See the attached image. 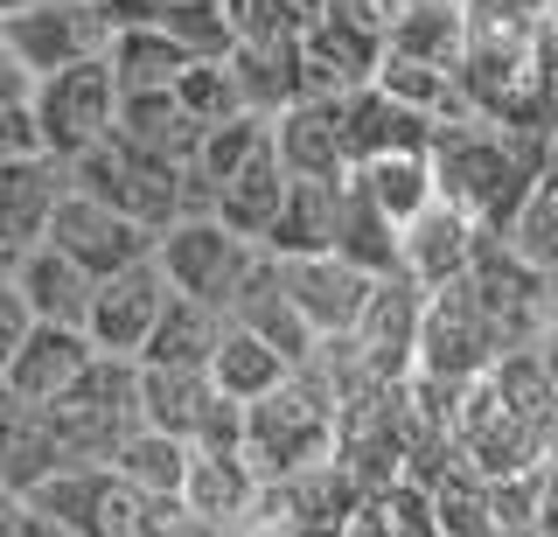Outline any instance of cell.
<instances>
[{"label": "cell", "mask_w": 558, "mask_h": 537, "mask_svg": "<svg viewBox=\"0 0 558 537\" xmlns=\"http://www.w3.org/2000/svg\"><path fill=\"white\" fill-rule=\"evenodd\" d=\"M433 168H440V196L461 203L482 231H517V217L531 210V196L545 188L537 133L482 119V112L440 119V133H433Z\"/></svg>", "instance_id": "cell-1"}, {"label": "cell", "mask_w": 558, "mask_h": 537, "mask_svg": "<svg viewBox=\"0 0 558 537\" xmlns=\"http://www.w3.org/2000/svg\"><path fill=\"white\" fill-rule=\"evenodd\" d=\"M336 440H342V398L322 385L314 363H301L272 398H258V405L244 412V454L266 475V489L287 481V475H301V467H314V461H328Z\"/></svg>", "instance_id": "cell-2"}, {"label": "cell", "mask_w": 558, "mask_h": 537, "mask_svg": "<svg viewBox=\"0 0 558 537\" xmlns=\"http://www.w3.org/2000/svg\"><path fill=\"white\" fill-rule=\"evenodd\" d=\"M502 356H510V335H502V321L488 315V301L475 293V280L433 286L426 328H418V370L412 377H426V385H440V391H468V385H482Z\"/></svg>", "instance_id": "cell-3"}, {"label": "cell", "mask_w": 558, "mask_h": 537, "mask_svg": "<svg viewBox=\"0 0 558 537\" xmlns=\"http://www.w3.org/2000/svg\"><path fill=\"white\" fill-rule=\"evenodd\" d=\"M154 258H161L168 286L189 293V301H209L231 315V301L244 293V280L258 272V258H266V245L258 237H244L238 223H223L217 210H196V217H174L161 231V245H154Z\"/></svg>", "instance_id": "cell-4"}, {"label": "cell", "mask_w": 558, "mask_h": 537, "mask_svg": "<svg viewBox=\"0 0 558 537\" xmlns=\"http://www.w3.org/2000/svg\"><path fill=\"white\" fill-rule=\"evenodd\" d=\"M49 412H57V426H63L77 467H112V454L147 426V405H140V363L98 350V363Z\"/></svg>", "instance_id": "cell-5"}, {"label": "cell", "mask_w": 558, "mask_h": 537, "mask_svg": "<svg viewBox=\"0 0 558 537\" xmlns=\"http://www.w3.org/2000/svg\"><path fill=\"white\" fill-rule=\"evenodd\" d=\"M28 112H35V133H43L49 154L84 161L98 141L119 133V77H112V63L84 57V63H63V71L35 77Z\"/></svg>", "instance_id": "cell-6"}, {"label": "cell", "mask_w": 558, "mask_h": 537, "mask_svg": "<svg viewBox=\"0 0 558 537\" xmlns=\"http://www.w3.org/2000/svg\"><path fill=\"white\" fill-rule=\"evenodd\" d=\"M77 168V188H92V196H105L112 210L140 217L147 231H168L174 217H189V168L182 161H161V154L133 147V141H98Z\"/></svg>", "instance_id": "cell-7"}, {"label": "cell", "mask_w": 558, "mask_h": 537, "mask_svg": "<svg viewBox=\"0 0 558 537\" xmlns=\"http://www.w3.org/2000/svg\"><path fill=\"white\" fill-rule=\"evenodd\" d=\"M35 510H49L77 537H161V502H147L133 481H119L112 467H63L49 489L28 496Z\"/></svg>", "instance_id": "cell-8"}, {"label": "cell", "mask_w": 558, "mask_h": 537, "mask_svg": "<svg viewBox=\"0 0 558 537\" xmlns=\"http://www.w3.org/2000/svg\"><path fill=\"white\" fill-rule=\"evenodd\" d=\"M8 49L22 57L28 77H49L63 63H84V57H105L112 49V8L105 0H28L22 14H8Z\"/></svg>", "instance_id": "cell-9"}, {"label": "cell", "mask_w": 558, "mask_h": 537, "mask_svg": "<svg viewBox=\"0 0 558 537\" xmlns=\"http://www.w3.org/2000/svg\"><path fill=\"white\" fill-rule=\"evenodd\" d=\"M168 301H174V286H168L161 258H140L126 272H105L98 293H92V315H84V335H92L105 356H133L140 363L147 342H154V328H161V315H168Z\"/></svg>", "instance_id": "cell-10"}, {"label": "cell", "mask_w": 558, "mask_h": 537, "mask_svg": "<svg viewBox=\"0 0 558 537\" xmlns=\"http://www.w3.org/2000/svg\"><path fill=\"white\" fill-rule=\"evenodd\" d=\"M43 245L70 252L84 272H98V280H105V272H126V266H140V258H154V245H161V231H147L140 217L112 210L105 196H92V188H70Z\"/></svg>", "instance_id": "cell-11"}, {"label": "cell", "mask_w": 558, "mask_h": 537, "mask_svg": "<svg viewBox=\"0 0 558 537\" xmlns=\"http://www.w3.org/2000/svg\"><path fill=\"white\" fill-rule=\"evenodd\" d=\"M426 301L433 286H418L405 266L384 272V280L371 286V307H363L356 321V356L371 363V370L384 377V385H405V377L418 370V328H426Z\"/></svg>", "instance_id": "cell-12"}, {"label": "cell", "mask_w": 558, "mask_h": 537, "mask_svg": "<svg viewBox=\"0 0 558 537\" xmlns=\"http://www.w3.org/2000/svg\"><path fill=\"white\" fill-rule=\"evenodd\" d=\"M63 467H77V454H70L57 412H49L43 398H22L14 385H0V481L35 496V489H49Z\"/></svg>", "instance_id": "cell-13"}, {"label": "cell", "mask_w": 558, "mask_h": 537, "mask_svg": "<svg viewBox=\"0 0 558 537\" xmlns=\"http://www.w3.org/2000/svg\"><path fill=\"white\" fill-rule=\"evenodd\" d=\"M279 272H287V293H293V307H301V321H307L322 342H328V335H356L363 307H371L377 272L349 266V258H336V252L279 258Z\"/></svg>", "instance_id": "cell-14"}, {"label": "cell", "mask_w": 558, "mask_h": 537, "mask_svg": "<svg viewBox=\"0 0 558 537\" xmlns=\"http://www.w3.org/2000/svg\"><path fill=\"white\" fill-rule=\"evenodd\" d=\"M70 188H77V168H70L63 154H49V147L0 161V237H8L14 252L43 245Z\"/></svg>", "instance_id": "cell-15"}, {"label": "cell", "mask_w": 558, "mask_h": 537, "mask_svg": "<svg viewBox=\"0 0 558 537\" xmlns=\"http://www.w3.org/2000/svg\"><path fill=\"white\" fill-rule=\"evenodd\" d=\"M475 245H482V223L461 210V203H426L412 223H405V237H398V266L412 272L418 286H453V280H468V266H475Z\"/></svg>", "instance_id": "cell-16"}, {"label": "cell", "mask_w": 558, "mask_h": 537, "mask_svg": "<svg viewBox=\"0 0 558 537\" xmlns=\"http://www.w3.org/2000/svg\"><path fill=\"white\" fill-rule=\"evenodd\" d=\"M342 133H349V168L356 161H377V154H405V147H433V133H440V119L405 106V98H391L384 84H356V91H342Z\"/></svg>", "instance_id": "cell-17"}, {"label": "cell", "mask_w": 558, "mask_h": 537, "mask_svg": "<svg viewBox=\"0 0 558 537\" xmlns=\"http://www.w3.org/2000/svg\"><path fill=\"white\" fill-rule=\"evenodd\" d=\"M92 363H98V342L84 335V328H70V321H35L28 342H22V356H14V370H8V385L22 391V398L57 405V398L77 385L84 370H92Z\"/></svg>", "instance_id": "cell-18"}, {"label": "cell", "mask_w": 558, "mask_h": 537, "mask_svg": "<svg viewBox=\"0 0 558 537\" xmlns=\"http://www.w3.org/2000/svg\"><path fill=\"white\" fill-rule=\"evenodd\" d=\"M279 161L287 175H349V133H342V98H301L272 119Z\"/></svg>", "instance_id": "cell-19"}, {"label": "cell", "mask_w": 558, "mask_h": 537, "mask_svg": "<svg viewBox=\"0 0 558 537\" xmlns=\"http://www.w3.org/2000/svg\"><path fill=\"white\" fill-rule=\"evenodd\" d=\"M342 182L349 175H293L287 203H279L266 252L272 258H307V252H336V210H342Z\"/></svg>", "instance_id": "cell-20"}, {"label": "cell", "mask_w": 558, "mask_h": 537, "mask_svg": "<svg viewBox=\"0 0 558 537\" xmlns=\"http://www.w3.org/2000/svg\"><path fill=\"white\" fill-rule=\"evenodd\" d=\"M14 286H22V301H28L35 321L84 328V315H92V293H98V272H84L77 258L57 252V245H28L22 266H14Z\"/></svg>", "instance_id": "cell-21"}, {"label": "cell", "mask_w": 558, "mask_h": 537, "mask_svg": "<svg viewBox=\"0 0 558 537\" xmlns=\"http://www.w3.org/2000/svg\"><path fill=\"white\" fill-rule=\"evenodd\" d=\"M293 370H301V363L279 350V342H266L258 328H244V321L223 328L217 356H209V377H217V391L238 398V405H258V398H272Z\"/></svg>", "instance_id": "cell-22"}, {"label": "cell", "mask_w": 558, "mask_h": 537, "mask_svg": "<svg viewBox=\"0 0 558 537\" xmlns=\"http://www.w3.org/2000/svg\"><path fill=\"white\" fill-rule=\"evenodd\" d=\"M105 63H112L119 91H174V77L189 71V49L168 36L154 14H140V22H119L112 28V49H105Z\"/></svg>", "instance_id": "cell-23"}, {"label": "cell", "mask_w": 558, "mask_h": 537, "mask_svg": "<svg viewBox=\"0 0 558 537\" xmlns=\"http://www.w3.org/2000/svg\"><path fill=\"white\" fill-rule=\"evenodd\" d=\"M349 182H356L391 223H412L426 203H440V168H433V147H405V154L356 161V168H349Z\"/></svg>", "instance_id": "cell-24"}, {"label": "cell", "mask_w": 558, "mask_h": 537, "mask_svg": "<svg viewBox=\"0 0 558 537\" xmlns=\"http://www.w3.org/2000/svg\"><path fill=\"white\" fill-rule=\"evenodd\" d=\"M119 141L161 154V161H196L203 147V119L182 106L174 91H119Z\"/></svg>", "instance_id": "cell-25"}, {"label": "cell", "mask_w": 558, "mask_h": 537, "mask_svg": "<svg viewBox=\"0 0 558 537\" xmlns=\"http://www.w3.org/2000/svg\"><path fill=\"white\" fill-rule=\"evenodd\" d=\"M231 321H244V328H258V335L266 342H279V350H287L293 363H307L314 356V328L301 321V307H293V293H287V272H279V258L266 252L258 258V272L252 280H244V293L231 301Z\"/></svg>", "instance_id": "cell-26"}, {"label": "cell", "mask_w": 558, "mask_h": 537, "mask_svg": "<svg viewBox=\"0 0 558 537\" xmlns=\"http://www.w3.org/2000/svg\"><path fill=\"white\" fill-rule=\"evenodd\" d=\"M468 28H475L468 0H405L391 14V28H384V49L391 57H418V63H461Z\"/></svg>", "instance_id": "cell-27"}, {"label": "cell", "mask_w": 558, "mask_h": 537, "mask_svg": "<svg viewBox=\"0 0 558 537\" xmlns=\"http://www.w3.org/2000/svg\"><path fill=\"white\" fill-rule=\"evenodd\" d=\"M189 467H196V447L161 432V426H140L133 440L112 454V475L133 481V489L147 502H161V510H174V502L189 496Z\"/></svg>", "instance_id": "cell-28"}, {"label": "cell", "mask_w": 558, "mask_h": 537, "mask_svg": "<svg viewBox=\"0 0 558 537\" xmlns=\"http://www.w3.org/2000/svg\"><path fill=\"white\" fill-rule=\"evenodd\" d=\"M223 328H231V315H223V307H209V301H189V293H174V301H168V315H161V328H154V342H147V356H140V363H154V370H209V356H217Z\"/></svg>", "instance_id": "cell-29"}, {"label": "cell", "mask_w": 558, "mask_h": 537, "mask_svg": "<svg viewBox=\"0 0 558 537\" xmlns=\"http://www.w3.org/2000/svg\"><path fill=\"white\" fill-rule=\"evenodd\" d=\"M287 182H293V175H287V161H279V133H272V147L258 154L252 168H238V175L217 188V203H209V210H217L223 223H238L244 237H258V245H266L279 203H287Z\"/></svg>", "instance_id": "cell-30"}, {"label": "cell", "mask_w": 558, "mask_h": 537, "mask_svg": "<svg viewBox=\"0 0 558 537\" xmlns=\"http://www.w3.org/2000/svg\"><path fill=\"white\" fill-rule=\"evenodd\" d=\"M398 237H405V223H391L377 210L371 196H363L356 182H342V210H336V258H349V266L363 272H398Z\"/></svg>", "instance_id": "cell-31"}, {"label": "cell", "mask_w": 558, "mask_h": 537, "mask_svg": "<svg viewBox=\"0 0 558 537\" xmlns=\"http://www.w3.org/2000/svg\"><path fill=\"white\" fill-rule=\"evenodd\" d=\"M154 22H161L189 57H231L244 42V22H238L231 0H154Z\"/></svg>", "instance_id": "cell-32"}, {"label": "cell", "mask_w": 558, "mask_h": 537, "mask_svg": "<svg viewBox=\"0 0 558 537\" xmlns=\"http://www.w3.org/2000/svg\"><path fill=\"white\" fill-rule=\"evenodd\" d=\"M174 98H182V106L196 112L203 126L252 112V106H244V77H238V63H231V57H196L182 77H174Z\"/></svg>", "instance_id": "cell-33"}, {"label": "cell", "mask_w": 558, "mask_h": 537, "mask_svg": "<svg viewBox=\"0 0 558 537\" xmlns=\"http://www.w3.org/2000/svg\"><path fill=\"white\" fill-rule=\"evenodd\" d=\"M371 516H377L384 537H447L440 502H433V489H426V481H412V475H398L391 489H377L371 496Z\"/></svg>", "instance_id": "cell-34"}, {"label": "cell", "mask_w": 558, "mask_h": 537, "mask_svg": "<svg viewBox=\"0 0 558 537\" xmlns=\"http://www.w3.org/2000/svg\"><path fill=\"white\" fill-rule=\"evenodd\" d=\"M28 328H35V315H28V301H22V286H0V385H8V370H14V356H22V342H28Z\"/></svg>", "instance_id": "cell-35"}, {"label": "cell", "mask_w": 558, "mask_h": 537, "mask_svg": "<svg viewBox=\"0 0 558 537\" xmlns=\"http://www.w3.org/2000/svg\"><path fill=\"white\" fill-rule=\"evenodd\" d=\"M35 147H43V133H35V112H28V98L0 106V161H14V154H35Z\"/></svg>", "instance_id": "cell-36"}, {"label": "cell", "mask_w": 558, "mask_h": 537, "mask_svg": "<svg viewBox=\"0 0 558 537\" xmlns=\"http://www.w3.org/2000/svg\"><path fill=\"white\" fill-rule=\"evenodd\" d=\"M537 537H558V447L537 461Z\"/></svg>", "instance_id": "cell-37"}, {"label": "cell", "mask_w": 558, "mask_h": 537, "mask_svg": "<svg viewBox=\"0 0 558 537\" xmlns=\"http://www.w3.org/2000/svg\"><path fill=\"white\" fill-rule=\"evenodd\" d=\"M14 266H22V252H14V245H8V237H0V286H8V280H14Z\"/></svg>", "instance_id": "cell-38"}]
</instances>
